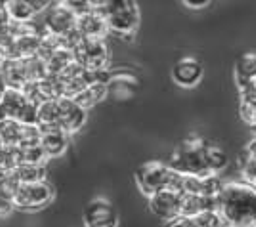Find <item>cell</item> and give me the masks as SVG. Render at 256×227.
Wrapping results in <instances>:
<instances>
[{
    "mask_svg": "<svg viewBox=\"0 0 256 227\" xmlns=\"http://www.w3.org/2000/svg\"><path fill=\"white\" fill-rule=\"evenodd\" d=\"M218 212L224 227H256V185L228 182L218 195Z\"/></svg>",
    "mask_w": 256,
    "mask_h": 227,
    "instance_id": "obj_1",
    "label": "cell"
},
{
    "mask_svg": "<svg viewBox=\"0 0 256 227\" xmlns=\"http://www.w3.org/2000/svg\"><path fill=\"white\" fill-rule=\"evenodd\" d=\"M182 174L174 172L166 162L150 161L144 162L136 170V184L140 191L148 197H153L162 189H172L182 193Z\"/></svg>",
    "mask_w": 256,
    "mask_h": 227,
    "instance_id": "obj_2",
    "label": "cell"
},
{
    "mask_svg": "<svg viewBox=\"0 0 256 227\" xmlns=\"http://www.w3.org/2000/svg\"><path fill=\"white\" fill-rule=\"evenodd\" d=\"M206 147L208 143L201 138H188L172 153L168 166L182 176H208L210 170L206 162Z\"/></svg>",
    "mask_w": 256,
    "mask_h": 227,
    "instance_id": "obj_3",
    "label": "cell"
},
{
    "mask_svg": "<svg viewBox=\"0 0 256 227\" xmlns=\"http://www.w3.org/2000/svg\"><path fill=\"white\" fill-rule=\"evenodd\" d=\"M100 13L106 17L109 31L132 40L140 23V11L134 0H102Z\"/></svg>",
    "mask_w": 256,
    "mask_h": 227,
    "instance_id": "obj_4",
    "label": "cell"
},
{
    "mask_svg": "<svg viewBox=\"0 0 256 227\" xmlns=\"http://www.w3.org/2000/svg\"><path fill=\"white\" fill-rule=\"evenodd\" d=\"M54 199V187L46 182H36V184H22L20 189L14 195L16 208H22L27 212L44 208Z\"/></svg>",
    "mask_w": 256,
    "mask_h": 227,
    "instance_id": "obj_5",
    "label": "cell"
},
{
    "mask_svg": "<svg viewBox=\"0 0 256 227\" xmlns=\"http://www.w3.org/2000/svg\"><path fill=\"white\" fill-rule=\"evenodd\" d=\"M75 59L86 71H106L109 69V50L104 40L84 38L75 48Z\"/></svg>",
    "mask_w": 256,
    "mask_h": 227,
    "instance_id": "obj_6",
    "label": "cell"
},
{
    "mask_svg": "<svg viewBox=\"0 0 256 227\" xmlns=\"http://www.w3.org/2000/svg\"><path fill=\"white\" fill-rule=\"evenodd\" d=\"M78 25V15L65 4H54L50 10H46V21H44V31L58 34V36H67L73 32Z\"/></svg>",
    "mask_w": 256,
    "mask_h": 227,
    "instance_id": "obj_7",
    "label": "cell"
},
{
    "mask_svg": "<svg viewBox=\"0 0 256 227\" xmlns=\"http://www.w3.org/2000/svg\"><path fill=\"white\" fill-rule=\"evenodd\" d=\"M84 226L86 227H117L118 214L115 206L107 199H92L84 208Z\"/></svg>",
    "mask_w": 256,
    "mask_h": 227,
    "instance_id": "obj_8",
    "label": "cell"
},
{
    "mask_svg": "<svg viewBox=\"0 0 256 227\" xmlns=\"http://www.w3.org/2000/svg\"><path fill=\"white\" fill-rule=\"evenodd\" d=\"M58 124L60 130L67 134H73L78 128H82L86 122V109H82L73 97H58Z\"/></svg>",
    "mask_w": 256,
    "mask_h": 227,
    "instance_id": "obj_9",
    "label": "cell"
},
{
    "mask_svg": "<svg viewBox=\"0 0 256 227\" xmlns=\"http://www.w3.org/2000/svg\"><path fill=\"white\" fill-rule=\"evenodd\" d=\"M150 208L157 218L164 220V222H170V220L180 216L182 193L172 191V189H162L153 197H150Z\"/></svg>",
    "mask_w": 256,
    "mask_h": 227,
    "instance_id": "obj_10",
    "label": "cell"
},
{
    "mask_svg": "<svg viewBox=\"0 0 256 227\" xmlns=\"http://www.w3.org/2000/svg\"><path fill=\"white\" fill-rule=\"evenodd\" d=\"M224 189V182L220 174L208 176H184L182 178V193L203 195V197H218Z\"/></svg>",
    "mask_w": 256,
    "mask_h": 227,
    "instance_id": "obj_11",
    "label": "cell"
},
{
    "mask_svg": "<svg viewBox=\"0 0 256 227\" xmlns=\"http://www.w3.org/2000/svg\"><path fill=\"white\" fill-rule=\"evenodd\" d=\"M172 78L180 86L192 88L201 82L203 78V65L195 57H182L172 67Z\"/></svg>",
    "mask_w": 256,
    "mask_h": 227,
    "instance_id": "obj_12",
    "label": "cell"
},
{
    "mask_svg": "<svg viewBox=\"0 0 256 227\" xmlns=\"http://www.w3.org/2000/svg\"><path fill=\"white\" fill-rule=\"evenodd\" d=\"M206 210H218V197H203V195L182 193L180 216L197 218Z\"/></svg>",
    "mask_w": 256,
    "mask_h": 227,
    "instance_id": "obj_13",
    "label": "cell"
},
{
    "mask_svg": "<svg viewBox=\"0 0 256 227\" xmlns=\"http://www.w3.org/2000/svg\"><path fill=\"white\" fill-rule=\"evenodd\" d=\"M76 29L84 38H92V40H104L107 32H109V25H107L106 17L100 11H90L78 17V25Z\"/></svg>",
    "mask_w": 256,
    "mask_h": 227,
    "instance_id": "obj_14",
    "label": "cell"
},
{
    "mask_svg": "<svg viewBox=\"0 0 256 227\" xmlns=\"http://www.w3.org/2000/svg\"><path fill=\"white\" fill-rule=\"evenodd\" d=\"M235 78H237L239 92L254 86V80H256V54L254 52H246V54H243L237 59V65H235Z\"/></svg>",
    "mask_w": 256,
    "mask_h": 227,
    "instance_id": "obj_15",
    "label": "cell"
},
{
    "mask_svg": "<svg viewBox=\"0 0 256 227\" xmlns=\"http://www.w3.org/2000/svg\"><path fill=\"white\" fill-rule=\"evenodd\" d=\"M40 145L50 159L62 157L69 147V134L64 130H46V132H42Z\"/></svg>",
    "mask_w": 256,
    "mask_h": 227,
    "instance_id": "obj_16",
    "label": "cell"
},
{
    "mask_svg": "<svg viewBox=\"0 0 256 227\" xmlns=\"http://www.w3.org/2000/svg\"><path fill=\"white\" fill-rule=\"evenodd\" d=\"M25 126L18 119H6L0 122V141L6 147H22L23 136H25Z\"/></svg>",
    "mask_w": 256,
    "mask_h": 227,
    "instance_id": "obj_17",
    "label": "cell"
},
{
    "mask_svg": "<svg viewBox=\"0 0 256 227\" xmlns=\"http://www.w3.org/2000/svg\"><path fill=\"white\" fill-rule=\"evenodd\" d=\"M4 10H6L8 19H10L12 23H29V21H32L34 15H36V11L32 10L25 0H10V2L4 6Z\"/></svg>",
    "mask_w": 256,
    "mask_h": 227,
    "instance_id": "obj_18",
    "label": "cell"
},
{
    "mask_svg": "<svg viewBox=\"0 0 256 227\" xmlns=\"http://www.w3.org/2000/svg\"><path fill=\"white\" fill-rule=\"evenodd\" d=\"M107 94H109V84H88V86H86L76 97H73V99H75L82 109H90L92 105H96L98 101H102Z\"/></svg>",
    "mask_w": 256,
    "mask_h": 227,
    "instance_id": "obj_19",
    "label": "cell"
},
{
    "mask_svg": "<svg viewBox=\"0 0 256 227\" xmlns=\"http://www.w3.org/2000/svg\"><path fill=\"white\" fill-rule=\"evenodd\" d=\"M239 111L246 124L256 128V88H248L241 92V101H239Z\"/></svg>",
    "mask_w": 256,
    "mask_h": 227,
    "instance_id": "obj_20",
    "label": "cell"
},
{
    "mask_svg": "<svg viewBox=\"0 0 256 227\" xmlns=\"http://www.w3.org/2000/svg\"><path fill=\"white\" fill-rule=\"evenodd\" d=\"M14 172H16L18 180L22 184L46 182V168H44V164H20Z\"/></svg>",
    "mask_w": 256,
    "mask_h": 227,
    "instance_id": "obj_21",
    "label": "cell"
},
{
    "mask_svg": "<svg viewBox=\"0 0 256 227\" xmlns=\"http://www.w3.org/2000/svg\"><path fill=\"white\" fill-rule=\"evenodd\" d=\"M20 153V164H44L46 159H50L42 145H27V147H18Z\"/></svg>",
    "mask_w": 256,
    "mask_h": 227,
    "instance_id": "obj_22",
    "label": "cell"
},
{
    "mask_svg": "<svg viewBox=\"0 0 256 227\" xmlns=\"http://www.w3.org/2000/svg\"><path fill=\"white\" fill-rule=\"evenodd\" d=\"M206 162H208L210 174H220L228 166V155L218 145L208 143V147H206Z\"/></svg>",
    "mask_w": 256,
    "mask_h": 227,
    "instance_id": "obj_23",
    "label": "cell"
},
{
    "mask_svg": "<svg viewBox=\"0 0 256 227\" xmlns=\"http://www.w3.org/2000/svg\"><path fill=\"white\" fill-rule=\"evenodd\" d=\"M199 227H224V220L218 210H206L195 218Z\"/></svg>",
    "mask_w": 256,
    "mask_h": 227,
    "instance_id": "obj_24",
    "label": "cell"
},
{
    "mask_svg": "<svg viewBox=\"0 0 256 227\" xmlns=\"http://www.w3.org/2000/svg\"><path fill=\"white\" fill-rule=\"evenodd\" d=\"M164 227H199V224H197L195 218L178 216V218H174V220H170V222H166Z\"/></svg>",
    "mask_w": 256,
    "mask_h": 227,
    "instance_id": "obj_25",
    "label": "cell"
},
{
    "mask_svg": "<svg viewBox=\"0 0 256 227\" xmlns=\"http://www.w3.org/2000/svg\"><path fill=\"white\" fill-rule=\"evenodd\" d=\"M16 208V203H14V197L4 191H0V216L4 214H10L12 210Z\"/></svg>",
    "mask_w": 256,
    "mask_h": 227,
    "instance_id": "obj_26",
    "label": "cell"
},
{
    "mask_svg": "<svg viewBox=\"0 0 256 227\" xmlns=\"http://www.w3.org/2000/svg\"><path fill=\"white\" fill-rule=\"evenodd\" d=\"M25 2H27L36 13L44 10H50L54 4H56V0H25Z\"/></svg>",
    "mask_w": 256,
    "mask_h": 227,
    "instance_id": "obj_27",
    "label": "cell"
},
{
    "mask_svg": "<svg viewBox=\"0 0 256 227\" xmlns=\"http://www.w3.org/2000/svg\"><path fill=\"white\" fill-rule=\"evenodd\" d=\"M241 157H245V159H250V161H256V136L250 141H248V143H246V147L243 149Z\"/></svg>",
    "mask_w": 256,
    "mask_h": 227,
    "instance_id": "obj_28",
    "label": "cell"
},
{
    "mask_svg": "<svg viewBox=\"0 0 256 227\" xmlns=\"http://www.w3.org/2000/svg\"><path fill=\"white\" fill-rule=\"evenodd\" d=\"M208 2H210V0H184V4H186L188 8H193V10H199V8L208 6Z\"/></svg>",
    "mask_w": 256,
    "mask_h": 227,
    "instance_id": "obj_29",
    "label": "cell"
},
{
    "mask_svg": "<svg viewBox=\"0 0 256 227\" xmlns=\"http://www.w3.org/2000/svg\"><path fill=\"white\" fill-rule=\"evenodd\" d=\"M8 90V82H6V76H4V73L0 71V99H2V96H4V92Z\"/></svg>",
    "mask_w": 256,
    "mask_h": 227,
    "instance_id": "obj_30",
    "label": "cell"
},
{
    "mask_svg": "<svg viewBox=\"0 0 256 227\" xmlns=\"http://www.w3.org/2000/svg\"><path fill=\"white\" fill-rule=\"evenodd\" d=\"M8 2H10V0H0V6H2V8H4V6H6V4H8Z\"/></svg>",
    "mask_w": 256,
    "mask_h": 227,
    "instance_id": "obj_31",
    "label": "cell"
},
{
    "mask_svg": "<svg viewBox=\"0 0 256 227\" xmlns=\"http://www.w3.org/2000/svg\"><path fill=\"white\" fill-rule=\"evenodd\" d=\"M2 147H4V145H2V141H0V151H2Z\"/></svg>",
    "mask_w": 256,
    "mask_h": 227,
    "instance_id": "obj_32",
    "label": "cell"
},
{
    "mask_svg": "<svg viewBox=\"0 0 256 227\" xmlns=\"http://www.w3.org/2000/svg\"><path fill=\"white\" fill-rule=\"evenodd\" d=\"M254 88H256V80H254Z\"/></svg>",
    "mask_w": 256,
    "mask_h": 227,
    "instance_id": "obj_33",
    "label": "cell"
}]
</instances>
